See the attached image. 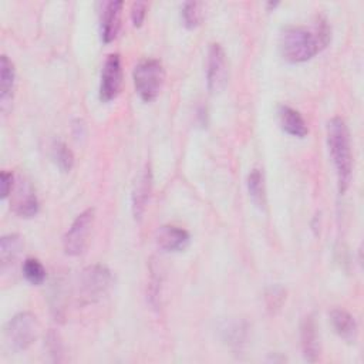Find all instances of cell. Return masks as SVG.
Masks as SVG:
<instances>
[{
	"label": "cell",
	"mask_w": 364,
	"mask_h": 364,
	"mask_svg": "<svg viewBox=\"0 0 364 364\" xmlns=\"http://www.w3.org/2000/svg\"><path fill=\"white\" fill-rule=\"evenodd\" d=\"M331 28L326 17L317 16L313 28L304 26H286L280 31L279 48L289 63H306L328 46Z\"/></svg>",
	"instance_id": "1"
},
{
	"label": "cell",
	"mask_w": 364,
	"mask_h": 364,
	"mask_svg": "<svg viewBox=\"0 0 364 364\" xmlns=\"http://www.w3.org/2000/svg\"><path fill=\"white\" fill-rule=\"evenodd\" d=\"M327 146L336 169L338 192L343 195L348 189L353 175V154L348 127L340 117L327 122Z\"/></svg>",
	"instance_id": "2"
},
{
	"label": "cell",
	"mask_w": 364,
	"mask_h": 364,
	"mask_svg": "<svg viewBox=\"0 0 364 364\" xmlns=\"http://www.w3.org/2000/svg\"><path fill=\"white\" fill-rule=\"evenodd\" d=\"M112 286L111 270L100 263L90 264L78 276V299L82 304H91L102 300Z\"/></svg>",
	"instance_id": "3"
},
{
	"label": "cell",
	"mask_w": 364,
	"mask_h": 364,
	"mask_svg": "<svg viewBox=\"0 0 364 364\" xmlns=\"http://www.w3.org/2000/svg\"><path fill=\"white\" fill-rule=\"evenodd\" d=\"M132 80L139 98L144 102H152L159 95L165 82L162 63L156 58H145L139 61L132 71Z\"/></svg>",
	"instance_id": "4"
},
{
	"label": "cell",
	"mask_w": 364,
	"mask_h": 364,
	"mask_svg": "<svg viewBox=\"0 0 364 364\" xmlns=\"http://www.w3.org/2000/svg\"><path fill=\"white\" fill-rule=\"evenodd\" d=\"M38 330L40 324L33 313H17L4 326L6 344L13 351H26L37 340Z\"/></svg>",
	"instance_id": "5"
},
{
	"label": "cell",
	"mask_w": 364,
	"mask_h": 364,
	"mask_svg": "<svg viewBox=\"0 0 364 364\" xmlns=\"http://www.w3.org/2000/svg\"><path fill=\"white\" fill-rule=\"evenodd\" d=\"M95 220V209L87 208L73 220L63 237V247L68 256H80L85 252Z\"/></svg>",
	"instance_id": "6"
},
{
	"label": "cell",
	"mask_w": 364,
	"mask_h": 364,
	"mask_svg": "<svg viewBox=\"0 0 364 364\" xmlns=\"http://www.w3.org/2000/svg\"><path fill=\"white\" fill-rule=\"evenodd\" d=\"M229 78L228 58L223 47L219 43H212L206 57V85L210 92H220Z\"/></svg>",
	"instance_id": "7"
},
{
	"label": "cell",
	"mask_w": 364,
	"mask_h": 364,
	"mask_svg": "<svg viewBox=\"0 0 364 364\" xmlns=\"http://www.w3.org/2000/svg\"><path fill=\"white\" fill-rule=\"evenodd\" d=\"M122 85V64L117 53L109 54L101 70V81L98 97L102 102H109L119 94Z\"/></svg>",
	"instance_id": "8"
},
{
	"label": "cell",
	"mask_w": 364,
	"mask_h": 364,
	"mask_svg": "<svg viewBox=\"0 0 364 364\" xmlns=\"http://www.w3.org/2000/svg\"><path fill=\"white\" fill-rule=\"evenodd\" d=\"M11 195V209L18 218L30 219L38 213L40 203L34 188L27 179L18 178L13 186Z\"/></svg>",
	"instance_id": "9"
},
{
	"label": "cell",
	"mask_w": 364,
	"mask_h": 364,
	"mask_svg": "<svg viewBox=\"0 0 364 364\" xmlns=\"http://www.w3.org/2000/svg\"><path fill=\"white\" fill-rule=\"evenodd\" d=\"M152 182H154L152 169H151V165L146 164L145 168L136 176L132 188V193H131V209L135 220H141L146 210L151 192H152Z\"/></svg>",
	"instance_id": "10"
},
{
	"label": "cell",
	"mask_w": 364,
	"mask_h": 364,
	"mask_svg": "<svg viewBox=\"0 0 364 364\" xmlns=\"http://www.w3.org/2000/svg\"><path fill=\"white\" fill-rule=\"evenodd\" d=\"M122 7V1H107L102 4L100 13V34L102 43L108 44L117 38L121 27Z\"/></svg>",
	"instance_id": "11"
},
{
	"label": "cell",
	"mask_w": 364,
	"mask_h": 364,
	"mask_svg": "<svg viewBox=\"0 0 364 364\" xmlns=\"http://www.w3.org/2000/svg\"><path fill=\"white\" fill-rule=\"evenodd\" d=\"M300 346L306 361L316 363L320 357V338L317 333V324L313 316H306L300 324Z\"/></svg>",
	"instance_id": "12"
},
{
	"label": "cell",
	"mask_w": 364,
	"mask_h": 364,
	"mask_svg": "<svg viewBox=\"0 0 364 364\" xmlns=\"http://www.w3.org/2000/svg\"><path fill=\"white\" fill-rule=\"evenodd\" d=\"M156 245L164 252H182L188 247L191 236L188 230L175 225H164L156 232Z\"/></svg>",
	"instance_id": "13"
},
{
	"label": "cell",
	"mask_w": 364,
	"mask_h": 364,
	"mask_svg": "<svg viewBox=\"0 0 364 364\" xmlns=\"http://www.w3.org/2000/svg\"><path fill=\"white\" fill-rule=\"evenodd\" d=\"M277 117L280 128L296 138H304L309 134V127L304 117L290 105H279Z\"/></svg>",
	"instance_id": "14"
},
{
	"label": "cell",
	"mask_w": 364,
	"mask_h": 364,
	"mask_svg": "<svg viewBox=\"0 0 364 364\" xmlns=\"http://www.w3.org/2000/svg\"><path fill=\"white\" fill-rule=\"evenodd\" d=\"M330 323L336 331V334L347 343H355L358 337V324L355 318L343 309H333L328 313Z\"/></svg>",
	"instance_id": "15"
},
{
	"label": "cell",
	"mask_w": 364,
	"mask_h": 364,
	"mask_svg": "<svg viewBox=\"0 0 364 364\" xmlns=\"http://www.w3.org/2000/svg\"><path fill=\"white\" fill-rule=\"evenodd\" d=\"M24 242L20 235L9 233L0 239V266L1 270L13 266L23 250Z\"/></svg>",
	"instance_id": "16"
},
{
	"label": "cell",
	"mask_w": 364,
	"mask_h": 364,
	"mask_svg": "<svg viewBox=\"0 0 364 364\" xmlns=\"http://www.w3.org/2000/svg\"><path fill=\"white\" fill-rule=\"evenodd\" d=\"M16 84V68L13 61L3 54L0 57V101L4 107L13 98Z\"/></svg>",
	"instance_id": "17"
},
{
	"label": "cell",
	"mask_w": 364,
	"mask_h": 364,
	"mask_svg": "<svg viewBox=\"0 0 364 364\" xmlns=\"http://www.w3.org/2000/svg\"><path fill=\"white\" fill-rule=\"evenodd\" d=\"M247 192L249 198L253 202V205L263 210L267 203V196H266V185H264V176L263 172L257 168L252 169L247 175Z\"/></svg>",
	"instance_id": "18"
},
{
	"label": "cell",
	"mask_w": 364,
	"mask_h": 364,
	"mask_svg": "<svg viewBox=\"0 0 364 364\" xmlns=\"http://www.w3.org/2000/svg\"><path fill=\"white\" fill-rule=\"evenodd\" d=\"M222 338L226 341L230 347L239 348L247 336V327L242 320H230L226 321L222 327Z\"/></svg>",
	"instance_id": "19"
},
{
	"label": "cell",
	"mask_w": 364,
	"mask_h": 364,
	"mask_svg": "<svg viewBox=\"0 0 364 364\" xmlns=\"http://www.w3.org/2000/svg\"><path fill=\"white\" fill-rule=\"evenodd\" d=\"M51 159L64 173L70 172L74 166V154L63 141H54L51 144Z\"/></svg>",
	"instance_id": "20"
},
{
	"label": "cell",
	"mask_w": 364,
	"mask_h": 364,
	"mask_svg": "<svg viewBox=\"0 0 364 364\" xmlns=\"http://www.w3.org/2000/svg\"><path fill=\"white\" fill-rule=\"evenodd\" d=\"M182 23L186 28H196L203 17V3L200 1H185L181 7Z\"/></svg>",
	"instance_id": "21"
},
{
	"label": "cell",
	"mask_w": 364,
	"mask_h": 364,
	"mask_svg": "<svg viewBox=\"0 0 364 364\" xmlns=\"http://www.w3.org/2000/svg\"><path fill=\"white\" fill-rule=\"evenodd\" d=\"M23 276L30 284L40 286L44 283L47 273H46V267L38 259L27 257L23 262Z\"/></svg>",
	"instance_id": "22"
},
{
	"label": "cell",
	"mask_w": 364,
	"mask_h": 364,
	"mask_svg": "<svg viewBox=\"0 0 364 364\" xmlns=\"http://www.w3.org/2000/svg\"><path fill=\"white\" fill-rule=\"evenodd\" d=\"M46 347H47V351L51 355L53 361H63L64 344H63V340L58 333H55L54 330L48 331V334L46 337Z\"/></svg>",
	"instance_id": "23"
},
{
	"label": "cell",
	"mask_w": 364,
	"mask_h": 364,
	"mask_svg": "<svg viewBox=\"0 0 364 364\" xmlns=\"http://www.w3.org/2000/svg\"><path fill=\"white\" fill-rule=\"evenodd\" d=\"M264 300H266L267 309L272 311H276L283 306L286 300V290L279 284L270 286L264 293Z\"/></svg>",
	"instance_id": "24"
},
{
	"label": "cell",
	"mask_w": 364,
	"mask_h": 364,
	"mask_svg": "<svg viewBox=\"0 0 364 364\" xmlns=\"http://www.w3.org/2000/svg\"><path fill=\"white\" fill-rule=\"evenodd\" d=\"M148 4L145 1H134L131 6V21L134 27H141L146 17Z\"/></svg>",
	"instance_id": "25"
},
{
	"label": "cell",
	"mask_w": 364,
	"mask_h": 364,
	"mask_svg": "<svg viewBox=\"0 0 364 364\" xmlns=\"http://www.w3.org/2000/svg\"><path fill=\"white\" fill-rule=\"evenodd\" d=\"M0 185H1V188H0V192H1L0 198L4 200V199H7V196L11 193L13 186H14L13 173H10V172H7V171H3V172H1V176H0Z\"/></svg>",
	"instance_id": "26"
},
{
	"label": "cell",
	"mask_w": 364,
	"mask_h": 364,
	"mask_svg": "<svg viewBox=\"0 0 364 364\" xmlns=\"http://www.w3.org/2000/svg\"><path fill=\"white\" fill-rule=\"evenodd\" d=\"M277 4H279V3H272V1H270V3H267V7H270V9H274Z\"/></svg>",
	"instance_id": "27"
}]
</instances>
